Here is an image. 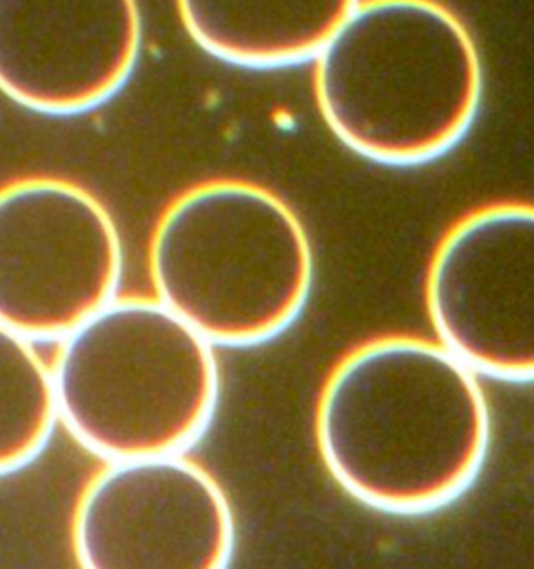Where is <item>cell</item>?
Returning a JSON list of instances; mask_svg holds the SVG:
<instances>
[{
	"mask_svg": "<svg viewBox=\"0 0 534 569\" xmlns=\"http://www.w3.org/2000/svg\"><path fill=\"white\" fill-rule=\"evenodd\" d=\"M116 221L83 186L33 176L0 186V323L63 340L117 297Z\"/></svg>",
	"mask_w": 534,
	"mask_h": 569,
	"instance_id": "5",
	"label": "cell"
},
{
	"mask_svg": "<svg viewBox=\"0 0 534 569\" xmlns=\"http://www.w3.org/2000/svg\"><path fill=\"white\" fill-rule=\"evenodd\" d=\"M359 0H176L202 51L249 69L316 59Z\"/></svg>",
	"mask_w": 534,
	"mask_h": 569,
	"instance_id": "9",
	"label": "cell"
},
{
	"mask_svg": "<svg viewBox=\"0 0 534 569\" xmlns=\"http://www.w3.org/2000/svg\"><path fill=\"white\" fill-rule=\"evenodd\" d=\"M57 421L52 369L30 338L0 323V476L32 463Z\"/></svg>",
	"mask_w": 534,
	"mask_h": 569,
	"instance_id": "10",
	"label": "cell"
},
{
	"mask_svg": "<svg viewBox=\"0 0 534 569\" xmlns=\"http://www.w3.org/2000/svg\"><path fill=\"white\" fill-rule=\"evenodd\" d=\"M71 545L80 569H230L233 505L184 455L109 461L83 486Z\"/></svg>",
	"mask_w": 534,
	"mask_h": 569,
	"instance_id": "6",
	"label": "cell"
},
{
	"mask_svg": "<svg viewBox=\"0 0 534 569\" xmlns=\"http://www.w3.org/2000/svg\"><path fill=\"white\" fill-rule=\"evenodd\" d=\"M317 449L355 501L422 516L466 492L491 447L478 382L441 342L386 336L333 369L316 413Z\"/></svg>",
	"mask_w": 534,
	"mask_h": 569,
	"instance_id": "1",
	"label": "cell"
},
{
	"mask_svg": "<svg viewBox=\"0 0 534 569\" xmlns=\"http://www.w3.org/2000/svg\"><path fill=\"white\" fill-rule=\"evenodd\" d=\"M142 49L138 0H0V92L42 116L113 99Z\"/></svg>",
	"mask_w": 534,
	"mask_h": 569,
	"instance_id": "8",
	"label": "cell"
},
{
	"mask_svg": "<svg viewBox=\"0 0 534 569\" xmlns=\"http://www.w3.org/2000/svg\"><path fill=\"white\" fill-rule=\"evenodd\" d=\"M155 299L214 347H255L288 330L314 286V251L299 216L245 180L184 190L157 221L149 249Z\"/></svg>",
	"mask_w": 534,
	"mask_h": 569,
	"instance_id": "3",
	"label": "cell"
},
{
	"mask_svg": "<svg viewBox=\"0 0 534 569\" xmlns=\"http://www.w3.org/2000/svg\"><path fill=\"white\" fill-rule=\"evenodd\" d=\"M50 369L59 421L107 463L184 455L216 418L214 345L157 299L116 297L61 340Z\"/></svg>",
	"mask_w": 534,
	"mask_h": 569,
	"instance_id": "4",
	"label": "cell"
},
{
	"mask_svg": "<svg viewBox=\"0 0 534 569\" xmlns=\"http://www.w3.org/2000/svg\"><path fill=\"white\" fill-rule=\"evenodd\" d=\"M317 107L347 149L383 166L451 151L483 101V59L438 0H359L317 52Z\"/></svg>",
	"mask_w": 534,
	"mask_h": 569,
	"instance_id": "2",
	"label": "cell"
},
{
	"mask_svg": "<svg viewBox=\"0 0 534 569\" xmlns=\"http://www.w3.org/2000/svg\"><path fill=\"white\" fill-rule=\"evenodd\" d=\"M426 309L467 368L534 380V204L495 202L459 219L434 251Z\"/></svg>",
	"mask_w": 534,
	"mask_h": 569,
	"instance_id": "7",
	"label": "cell"
}]
</instances>
